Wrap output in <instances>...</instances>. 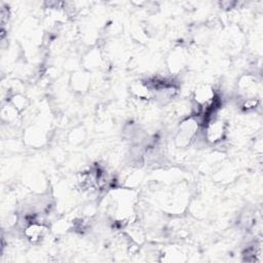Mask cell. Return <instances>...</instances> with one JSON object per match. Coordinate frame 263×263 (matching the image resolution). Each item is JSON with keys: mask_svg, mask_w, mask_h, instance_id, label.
Instances as JSON below:
<instances>
[{"mask_svg": "<svg viewBox=\"0 0 263 263\" xmlns=\"http://www.w3.org/2000/svg\"><path fill=\"white\" fill-rule=\"evenodd\" d=\"M197 128H198L197 120L193 118L187 119L184 122H182L177 135V139H176L177 143L182 146L188 144V142H190V140H192L193 137L195 136Z\"/></svg>", "mask_w": 263, "mask_h": 263, "instance_id": "1", "label": "cell"}, {"mask_svg": "<svg viewBox=\"0 0 263 263\" xmlns=\"http://www.w3.org/2000/svg\"><path fill=\"white\" fill-rule=\"evenodd\" d=\"M45 231L46 230L42 224L35 222V223H32L27 226V228L25 230V234L30 240L37 241L43 237V235L45 234Z\"/></svg>", "mask_w": 263, "mask_h": 263, "instance_id": "3", "label": "cell"}, {"mask_svg": "<svg viewBox=\"0 0 263 263\" xmlns=\"http://www.w3.org/2000/svg\"><path fill=\"white\" fill-rule=\"evenodd\" d=\"M225 134V123L222 120L210 119L205 125V138L209 142L221 141Z\"/></svg>", "mask_w": 263, "mask_h": 263, "instance_id": "2", "label": "cell"}]
</instances>
